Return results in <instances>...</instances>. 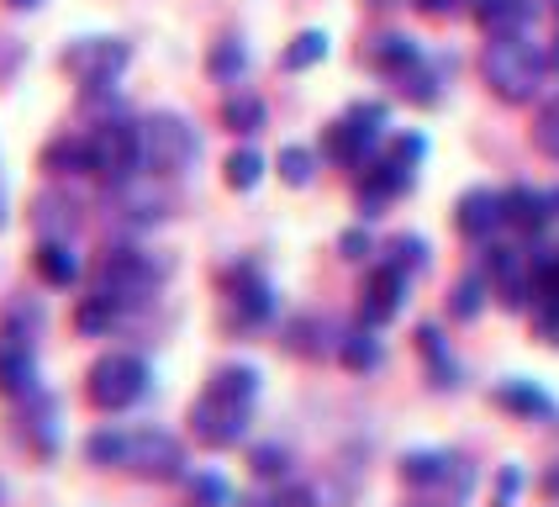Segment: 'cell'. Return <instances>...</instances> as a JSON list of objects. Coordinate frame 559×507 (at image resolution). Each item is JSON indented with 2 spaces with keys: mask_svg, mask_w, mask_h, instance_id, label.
<instances>
[{
  "mask_svg": "<svg viewBox=\"0 0 559 507\" xmlns=\"http://www.w3.org/2000/svg\"><path fill=\"white\" fill-rule=\"evenodd\" d=\"M164 270H169V264H164V259H148L143 249H111L100 264H95L91 291L95 296H106V302H117L122 313H132V307L154 302Z\"/></svg>",
  "mask_w": 559,
  "mask_h": 507,
  "instance_id": "obj_2",
  "label": "cell"
},
{
  "mask_svg": "<svg viewBox=\"0 0 559 507\" xmlns=\"http://www.w3.org/2000/svg\"><path fill=\"white\" fill-rule=\"evenodd\" d=\"M322 59H328V32H301V37L280 54L285 69H311V63H322Z\"/></svg>",
  "mask_w": 559,
  "mask_h": 507,
  "instance_id": "obj_35",
  "label": "cell"
},
{
  "mask_svg": "<svg viewBox=\"0 0 559 507\" xmlns=\"http://www.w3.org/2000/svg\"><path fill=\"white\" fill-rule=\"evenodd\" d=\"M243 69H249V54H243V43H233V37L206 54V74H212V80H238Z\"/></svg>",
  "mask_w": 559,
  "mask_h": 507,
  "instance_id": "obj_36",
  "label": "cell"
},
{
  "mask_svg": "<svg viewBox=\"0 0 559 507\" xmlns=\"http://www.w3.org/2000/svg\"><path fill=\"white\" fill-rule=\"evenodd\" d=\"M138 132H143V169H148V175H186L190 164L201 158L195 127H190L186 117H175V111L143 117Z\"/></svg>",
  "mask_w": 559,
  "mask_h": 507,
  "instance_id": "obj_3",
  "label": "cell"
},
{
  "mask_svg": "<svg viewBox=\"0 0 559 507\" xmlns=\"http://www.w3.org/2000/svg\"><path fill=\"white\" fill-rule=\"evenodd\" d=\"M111 196H117V212H122L127 222H138V227L169 217V196L154 186V175H132V180H122Z\"/></svg>",
  "mask_w": 559,
  "mask_h": 507,
  "instance_id": "obj_12",
  "label": "cell"
},
{
  "mask_svg": "<svg viewBox=\"0 0 559 507\" xmlns=\"http://www.w3.org/2000/svg\"><path fill=\"white\" fill-rule=\"evenodd\" d=\"M501 212H507L512 227L538 233L549 217H559V190L555 196H544V190H533V186H518V190H507V196H501Z\"/></svg>",
  "mask_w": 559,
  "mask_h": 507,
  "instance_id": "obj_16",
  "label": "cell"
},
{
  "mask_svg": "<svg viewBox=\"0 0 559 507\" xmlns=\"http://www.w3.org/2000/svg\"><path fill=\"white\" fill-rule=\"evenodd\" d=\"M122 322V307L117 302H106V296H80V307H74V328L85 333V339H100V333H111Z\"/></svg>",
  "mask_w": 559,
  "mask_h": 507,
  "instance_id": "obj_28",
  "label": "cell"
},
{
  "mask_svg": "<svg viewBox=\"0 0 559 507\" xmlns=\"http://www.w3.org/2000/svg\"><path fill=\"white\" fill-rule=\"evenodd\" d=\"M480 307H486V275H465L449 291V317L469 322V317H480Z\"/></svg>",
  "mask_w": 559,
  "mask_h": 507,
  "instance_id": "obj_33",
  "label": "cell"
},
{
  "mask_svg": "<svg viewBox=\"0 0 559 507\" xmlns=\"http://www.w3.org/2000/svg\"><path fill=\"white\" fill-rule=\"evenodd\" d=\"M449 471H454V455H443V449H412V455H402L406 486H438V481H449Z\"/></svg>",
  "mask_w": 559,
  "mask_h": 507,
  "instance_id": "obj_25",
  "label": "cell"
},
{
  "mask_svg": "<svg viewBox=\"0 0 559 507\" xmlns=\"http://www.w3.org/2000/svg\"><path fill=\"white\" fill-rule=\"evenodd\" d=\"M85 397H91L100 412H127L132 402L148 397V365H143L138 354H100L91 365Z\"/></svg>",
  "mask_w": 559,
  "mask_h": 507,
  "instance_id": "obj_4",
  "label": "cell"
},
{
  "mask_svg": "<svg viewBox=\"0 0 559 507\" xmlns=\"http://www.w3.org/2000/svg\"><path fill=\"white\" fill-rule=\"evenodd\" d=\"M412 5H417V11H428V16H454L465 0H412Z\"/></svg>",
  "mask_w": 559,
  "mask_h": 507,
  "instance_id": "obj_44",
  "label": "cell"
},
{
  "mask_svg": "<svg viewBox=\"0 0 559 507\" xmlns=\"http://www.w3.org/2000/svg\"><path fill=\"white\" fill-rule=\"evenodd\" d=\"M544 69H549V54H538L528 37H491L486 54H480V74L507 106L533 101L544 85Z\"/></svg>",
  "mask_w": 559,
  "mask_h": 507,
  "instance_id": "obj_1",
  "label": "cell"
},
{
  "mask_svg": "<svg viewBox=\"0 0 559 507\" xmlns=\"http://www.w3.org/2000/svg\"><path fill=\"white\" fill-rule=\"evenodd\" d=\"M544 497H555V503H559V465L544 475Z\"/></svg>",
  "mask_w": 559,
  "mask_h": 507,
  "instance_id": "obj_45",
  "label": "cell"
},
{
  "mask_svg": "<svg viewBox=\"0 0 559 507\" xmlns=\"http://www.w3.org/2000/svg\"><path fill=\"white\" fill-rule=\"evenodd\" d=\"M5 5H11V11H37L43 0H5Z\"/></svg>",
  "mask_w": 559,
  "mask_h": 507,
  "instance_id": "obj_46",
  "label": "cell"
},
{
  "mask_svg": "<svg viewBox=\"0 0 559 507\" xmlns=\"http://www.w3.org/2000/svg\"><path fill=\"white\" fill-rule=\"evenodd\" d=\"M275 317V291L259 281L253 270H233V322L238 328H259Z\"/></svg>",
  "mask_w": 559,
  "mask_h": 507,
  "instance_id": "obj_13",
  "label": "cell"
},
{
  "mask_svg": "<svg viewBox=\"0 0 559 507\" xmlns=\"http://www.w3.org/2000/svg\"><path fill=\"white\" fill-rule=\"evenodd\" d=\"M190 507H233V486L217 471L190 475Z\"/></svg>",
  "mask_w": 559,
  "mask_h": 507,
  "instance_id": "obj_37",
  "label": "cell"
},
{
  "mask_svg": "<svg viewBox=\"0 0 559 507\" xmlns=\"http://www.w3.org/2000/svg\"><path fill=\"white\" fill-rule=\"evenodd\" d=\"M37 275L48 285H74L80 281V254L69 238H37V254H32Z\"/></svg>",
  "mask_w": 559,
  "mask_h": 507,
  "instance_id": "obj_18",
  "label": "cell"
},
{
  "mask_svg": "<svg viewBox=\"0 0 559 507\" xmlns=\"http://www.w3.org/2000/svg\"><path fill=\"white\" fill-rule=\"evenodd\" d=\"M0 397H37V354L32 344L0 339Z\"/></svg>",
  "mask_w": 559,
  "mask_h": 507,
  "instance_id": "obj_17",
  "label": "cell"
},
{
  "mask_svg": "<svg viewBox=\"0 0 559 507\" xmlns=\"http://www.w3.org/2000/svg\"><path fill=\"white\" fill-rule=\"evenodd\" d=\"M406 281H412V275H402L396 264H380V270H370V281H365V302H359L365 328H380V322H391V317L402 313Z\"/></svg>",
  "mask_w": 559,
  "mask_h": 507,
  "instance_id": "obj_11",
  "label": "cell"
},
{
  "mask_svg": "<svg viewBox=\"0 0 559 507\" xmlns=\"http://www.w3.org/2000/svg\"><path fill=\"white\" fill-rule=\"evenodd\" d=\"M417 349H423V359H428V370H433V386L454 391V386H460V365H454V354H449V344H443V333H438L433 322L417 328Z\"/></svg>",
  "mask_w": 559,
  "mask_h": 507,
  "instance_id": "obj_24",
  "label": "cell"
},
{
  "mask_svg": "<svg viewBox=\"0 0 559 507\" xmlns=\"http://www.w3.org/2000/svg\"><path fill=\"white\" fill-rule=\"evenodd\" d=\"M249 417H253L249 402L201 391V402L190 408V434H195V444H206V449H233V444H243V434H249Z\"/></svg>",
  "mask_w": 559,
  "mask_h": 507,
  "instance_id": "obj_6",
  "label": "cell"
},
{
  "mask_svg": "<svg viewBox=\"0 0 559 507\" xmlns=\"http://www.w3.org/2000/svg\"><path fill=\"white\" fill-rule=\"evenodd\" d=\"M486 281L497 285L501 307H528V296H538L533 291V259L518 249H486Z\"/></svg>",
  "mask_w": 559,
  "mask_h": 507,
  "instance_id": "obj_10",
  "label": "cell"
},
{
  "mask_svg": "<svg viewBox=\"0 0 559 507\" xmlns=\"http://www.w3.org/2000/svg\"><path fill=\"white\" fill-rule=\"evenodd\" d=\"M338 359L354 370V376H370V370H380L385 349H380V339H374V328H348V333L338 339Z\"/></svg>",
  "mask_w": 559,
  "mask_h": 507,
  "instance_id": "obj_23",
  "label": "cell"
},
{
  "mask_svg": "<svg viewBox=\"0 0 559 507\" xmlns=\"http://www.w3.org/2000/svg\"><path fill=\"white\" fill-rule=\"evenodd\" d=\"M91 154H95V175L122 186V180H132L143 169V132L132 122H122V117H106L91 132Z\"/></svg>",
  "mask_w": 559,
  "mask_h": 507,
  "instance_id": "obj_5",
  "label": "cell"
},
{
  "mask_svg": "<svg viewBox=\"0 0 559 507\" xmlns=\"http://www.w3.org/2000/svg\"><path fill=\"white\" fill-rule=\"evenodd\" d=\"M497 408L518 412V417H555L549 391H544V386H533V380H501L497 386Z\"/></svg>",
  "mask_w": 559,
  "mask_h": 507,
  "instance_id": "obj_21",
  "label": "cell"
},
{
  "mask_svg": "<svg viewBox=\"0 0 559 507\" xmlns=\"http://www.w3.org/2000/svg\"><path fill=\"white\" fill-rule=\"evenodd\" d=\"M454 222H460V233L465 238H491L501 222H507V212H501V196L486 186H475L460 196V207H454Z\"/></svg>",
  "mask_w": 559,
  "mask_h": 507,
  "instance_id": "obj_14",
  "label": "cell"
},
{
  "mask_svg": "<svg viewBox=\"0 0 559 507\" xmlns=\"http://www.w3.org/2000/svg\"><path fill=\"white\" fill-rule=\"evenodd\" d=\"M222 122L233 127V132H243V138H249V132H264V122H270V111H264V101H259V95H227V101H222Z\"/></svg>",
  "mask_w": 559,
  "mask_h": 507,
  "instance_id": "obj_29",
  "label": "cell"
},
{
  "mask_svg": "<svg viewBox=\"0 0 559 507\" xmlns=\"http://www.w3.org/2000/svg\"><path fill=\"white\" fill-rule=\"evenodd\" d=\"M385 264H396L402 275H417L423 264H428V244L417 238V233H402V238H391V259Z\"/></svg>",
  "mask_w": 559,
  "mask_h": 507,
  "instance_id": "obj_39",
  "label": "cell"
},
{
  "mask_svg": "<svg viewBox=\"0 0 559 507\" xmlns=\"http://www.w3.org/2000/svg\"><path fill=\"white\" fill-rule=\"evenodd\" d=\"M206 391H217V397H233V402H249L259 397V370L253 365H222L217 376L206 380Z\"/></svg>",
  "mask_w": 559,
  "mask_h": 507,
  "instance_id": "obj_30",
  "label": "cell"
},
{
  "mask_svg": "<svg viewBox=\"0 0 559 507\" xmlns=\"http://www.w3.org/2000/svg\"><path fill=\"white\" fill-rule=\"evenodd\" d=\"M0 227H5V190H0Z\"/></svg>",
  "mask_w": 559,
  "mask_h": 507,
  "instance_id": "obj_48",
  "label": "cell"
},
{
  "mask_svg": "<svg viewBox=\"0 0 559 507\" xmlns=\"http://www.w3.org/2000/svg\"><path fill=\"white\" fill-rule=\"evenodd\" d=\"M370 5H391V0H370Z\"/></svg>",
  "mask_w": 559,
  "mask_h": 507,
  "instance_id": "obj_49",
  "label": "cell"
},
{
  "mask_svg": "<svg viewBox=\"0 0 559 507\" xmlns=\"http://www.w3.org/2000/svg\"><path fill=\"white\" fill-rule=\"evenodd\" d=\"M402 95H406V101H417V106H433V101H438V74L428 69V63L406 69V74H402Z\"/></svg>",
  "mask_w": 559,
  "mask_h": 507,
  "instance_id": "obj_40",
  "label": "cell"
},
{
  "mask_svg": "<svg viewBox=\"0 0 559 507\" xmlns=\"http://www.w3.org/2000/svg\"><path fill=\"white\" fill-rule=\"evenodd\" d=\"M518 492H523V471H518V465H501L497 497H491V507H512V503H518Z\"/></svg>",
  "mask_w": 559,
  "mask_h": 507,
  "instance_id": "obj_42",
  "label": "cell"
},
{
  "mask_svg": "<svg viewBox=\"0 0 559 507\" xmlns=\"http://www.w3.org/2000/svg\"><path fill=\"white\" fill-rule=\"evenodd\" d=\"M285 349H290V354H311V359L328 354V349H338L333 344V322H328V317H296V322L285 328Z\"/></svg>",
  "mask_w": 559,
  "mask_h": 507,
  "instance_id": "obj_26",
  "label": "cell"
},
{
  "mask_svg": "<svg viewBox=\"0 0 559 507\" xmlns=\"http://www.w3.org/2000/svg\"><path fill=\"white\" fill-rule=\"evenodd\" d=\"M32 227H37V238H69V227H74V207L59 201V196H37V207H32Z\"/></svg>",
  "mask_w": 559,
  "mask_h": 507,
  "instance_id": "obj_31",
  "label": "cell"
},
{
  "mask_svg": "<svg viewBox=\"0 0 559 507\" xmlns=\"http://www.w3.org/2000/svg\"><path fill=\"white\" fill-rule=\"evenodd\" d=\"M370 63L402 80L406 69L423 63V48H417V37H406V32H385V37H374L370 43Z\"/></svg>",
  "mask_w": 559,
  "mask_h": 507,
  "instance_id": "obj_20",
  "label": "cell"
},
{
  "mask_svg": "<svg viewBox=\"0 0 559 507\" xmlns=\"http://www.w3.org/2000/svg\"><path fill=\"white\" fill-rule=\"evenodd\" d=\"M549 69H559V37H555V48H549Z\"/></svg>",
  "mask_w": 559,
  "mask_h": 507,
  "instance_id": "obj_47",
  "label": "cell"
},
{
  "mask_svg": "<svg viewBox=\"0 0 559 507\" xmlns=\"http://www.w3.org/2000/svg\"><path fill=\"white\" fill-rule=\"evenodd\" d=\"M222 169H227V186L233 190H253L259 180H264V158L253 154V149H233Z\"/></svg>",
  "mask_w": 559,
  "mask_h": 507,
  "instance_id": "obj_34",
  "label": "cell"
},
{
  "mask_svg": "<svg viewBox=\"0 0 559 507\" xmlns=\"http://www.w3.org/2000/svg\"><path fill=\"white\" fill-rule=\"evenodd\" d=\"M533 143L559 164V101H549V106L538 111V122H533Z\"/></svg>",
  "mask_w": 559,
  "mask_h": 507,
  "instance_id": "obj_41",
  "label": "cell"
},
{
  "mask_svg": "<svg viewBox=\"0 0 559 507\" xmlns=\"http://www.w3.org/2000/svg\"><path fill=\"white\" fill-rule=\"evenodd\" d=\"M380 127H385V106H380V101H365V106H354L343 122L328 127L322 149H328V158H338V164H365L374 149V138H380Z\"/></svg>",
  "mask_w": 559,
  "mask_h": 507,
  "instance_id": "obj_8",
  "label": "cell"
},
{
  "mask_svg": "<svg viewBox=\"0 0 559 507\" xmlns=\"http://www.w3.org/2000/svg\"><path fill=\"white\" fill-rule=\"evenodd\" d=\"M22 423H27V439L37 455H53L59 449V402L53 397H43V391L27 397V417Z\"/></svg>",
  "mask_w": 559,
  "mask_h": 507,
  "instance_id": "obj_22",
  "label": "cell"
},
{
  "mask_svg": "<svg viewBox=\"0 0 559 507\" xmlns=\"http://www.w3.org/2000/svg\"><path fill=\"white\" fill-rule=\"evenodd\" d=\"M127 471L143 475V481H180L186 475V444L164 428H138L132 434V455H127Z\"/></svg>",
  "mask_w": 559,
  "mask_h": 507,
  "instance_id": "obj_9",
  "label": "cell"
},
{
  "mask_svg": "<svg viewBox=\"0 0 559 507\" xmlns=\"http://www.w3.org/2000/svg\"><path fill=\"white\" fill-rule=\"evenodd\" d=\"M338 254L343 259H365V254H370V233H365V227H348L338 238Z\"/></svg>",
  "mask_w": 559,
  "mask_h": 507,
  "instance_id": "obj_43",
  "label": "cell"
},
{
  "mask_svg": "<svg viewBox=\"0 0 559 507\" xmlns=\"http://www.w3.org/2000/svg\"><path fill=\"white\" fill-rule=\"evenodd\" d=\"M249 471L259 475V481H285V475H290V449H285V444H253Z\"/></svg>",
  "mask_w": 559,
  "mask_h": 507,
  "instance_id": "obj_32",
  "label": "cell"
},
{
  "mask_svg": "<svg viewBox=\"0 0 559 507\" xmlns=\"http://www.w3.org/2000/svg\"><path fill=\"white\" fill-rule=\"evenodd\" d=\"M533 16H538L533 0H475V22L486 37H523Z\"/></svg>",
  "mask_w": 559,
  "mask_h": 507,
  "instance_id": "obj_15",
  "label": "cell"
},
{
  "mask_svg": "<svg viewBox=\"0 0 559 507\" xmlns=\"http://www.w3.org/2000/svg\"><path fill=\"white\" fill-rule=\"evenodd\" d=\"M127 43L117 37H80V43H69L63 48V69L85 85V91H111L117 85V74L127 69Z\"/></svg>",
  "mask_w": 559,
  "mask_h": 507,
  "instance_id": "obj_7",
  "label": "cell"
},
{
  "mask_svg": "<svg viewBox=\"0 0 559 507\" xmlns=\"http://www.w3.org/2000/svg\"><path fill=\"white\" fill-rule=\"evenodd\" d=\"M280 180H285V186H311V175H317V154H311V149H296V143H290V149H280Z\"/></svg>",
  "mask_w": 559,
  "mask_h": 507,
  "instance_id": "obj_38",
  "label": "cell"
},
{
  "mask_svg": "<svg viewBox=\"0 0 559 507\" xmlns=\"http://www.w3.org/2000/svg\"><path fill=\"white\" fill-rule=\"evenodd\" d=\"M48 175H95V154H91V138H53L48 149H43V158H37Z\"/></svg>",
  "mask_w": 559,
  "mask_h": 507,
  "instance_id": "obj_19",
  "label": "cell"
},
{
  "mask_svg": "<svg viewBox=\"0 0 559 507\" xmlns=\"http://www.w3.org/2000/svg\"><path fill=\"white\" fill-rule=\"evenodd\" d=\"M127 455H132V434L127 428H100L85 439V460L100 471H127Z\"/></svg>",
  "mask_w": 559,
  "mask_h": 507,
  "instance_id": "obj_27",
  "label": "cell"
}]
</instances>
